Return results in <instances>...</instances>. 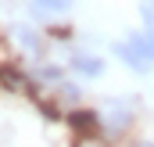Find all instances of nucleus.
<instances>
[{
  "mask_svg": "<svg viewBox=\"0 0 154 147\" xmlns=\"http://www.w3.org/2000/svg\"><path fill=\"white\" fill-rule=\"evenodd\" d=\"M100 122H104V129L111 133V136H122V133H129V126H133V101H125V97H111V101H104V108L97 115Z\"/></svg>",
  "mask_w": 154,
  "mask_h": 147,
  "instance_id": "nucleus-1",
  "label": "nucleus"
},
{
  "mask_svg": "<svg viewBox=\"0 0 154 147\" xmlns=\"http://www.w3.org/2000/svg\"><path fill=\"white\" fill-rule=\"evenodd\" d=\"M125 43L133 47V54H136V58H140V61H143L147 68H154V39L147 36L143 29H140V33H133V36L125 39Z\"/></svg>",
  "mask_w": 154,
  "mask_h": 147,
  "instance_id": "nucleus-2",
  "label": "nucleus"
},
{
  "mask_svg": "<svg viewBox=\"0 0 154 147\" xmlns=\"http://www.w3.org/2000/svg\"><path fill=\"white\" fill-rule=\"evenodd\" d=\"M72 68L82 75H100L104 72V58H97V54H72Z\"/></svg>",
  "mask_w": 154,
  "mask_h": 147,
  "instance_id": "nucleus-3",
  "label": "nucleus"
},
{
  "mask_svg": "<svg viewBox=\"0 0 154 147\" xmlns=\"http://www.w3.org/2000/svg\"><path fill=\"white\" fill-rule=\"evenodd\" d=\"M115 54L118 58H122V65H129V68H133V72H151V68H147V65H143V61H140V58H136V54H133V47H129V43H125V39H122V43H118L115 47Z\"/></svg>",
  "mask_w": 154,
  "mask_h": 147,
  "instance_id": "nucleus-4",
  "label": "nucleus"
},
{
  "mask_svg": "<svg viewBox=\"0 0 154 147\" xmlns=\"http://www.w3.org/2000/svg\"><path fill=\"white\" fill-rule=\"evenodd\" d=\"M68 7H72V0H32L36 14H65Z\"/></svg>",
  "mask_w": 154,
  "mask_h": 147,
  "instance_id": "nucleus-5",
  "label": "nucleus"
},
{
  "mask_svg": "<svg viewBox=\"0 0 154 147\" xmlns=\"http://www.w3.org/2000/svg\"><path fill=\"white\" fill-rule=\"evenodd\" d=\"M140 18H143V33L154 39V0H140Z\"/></svg>",
  "mask_w": 154,
  "mask_h": 147,
  "instance_id": "nucleus-6",
  "label": "nucleus"
},
{
  "mask_svg": "<svg viewBox=\"0 0 154 147\" xmlns=\"http://www.w3.org/2000/svg\"><path fill=\"white\" fill-rule=\"evenodd\" d=\"M136 147H154V140H140V144H136Z\"/></svg>",
  "mask_w": 154,
  "mask_h": 147,
  "instance_id": "nucleus-7",
  "label": "nucleus"
}]
</instances>
